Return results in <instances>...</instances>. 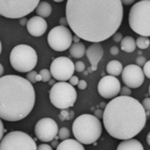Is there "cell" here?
Masks as SVG:
<instances>
[{
    "label": "cell",
    "instance_id": "ba28073f",
    "mask_svg": "<svg viewBox=\"0 0 150 150\" xmlns=\"http://www.w3.org/2000/svg\"><path fill=\"white\" fill-rule=\"evenodd\" d=\"M39 0H0V15L8 19H21L33 12Z\"/></svg>",
    "mask_w": 150,
    "mask_h": 150
},
{
    "label": "cell",
    "instance_id": "e0dca14e",
    "mask_svg": "<svg viewBox=\"0 0 150 150\" xmlns=\"http://www.w3.org/2000/svg\"><path fill=\"white\" fill-rule=\"evenodd\" d=\"M117 150H144V148L139 141L135 139H130L122 141L119 144Z\"/></svg>",
    "mask_w": 150,
    "mask_h": 150
},
{
    "label": "cell",
    "instance_id": "b9f144b4",
    "mask_svg": "<svg viewBox=\"0 0 150 150\" xmlns=\"http://www.w3.org/2000/svg\"><path fill=\"white\" fill-rule=\"evenodd\" d=\"M121 2H122V4H126V5H129L131 4H134V0H123Z\"/></svg>",
    "mask_w": 150,
    "mask_h": 150
},
{
    "label": "cell",
    "instance_id": "83f0119b",
    "mask_svg": "<svg viewBox=\"0 0 150 150\" xmlns=\"http://www.w3.org/2000/svg\"><path fill=\"white\" fill-rule=\"evenodd\" d=\"M131 94H132V90L128 87L125 86V87L121 88V89H120V96H130Z\"/></svg>",
    "mask_w": 150,
    "mask_h": 150
},
{
    "label": "cell",
    "instance_id": "f35d334b",
    "mask_svg": "<svg viewBox=\"0 0 150 150\" xmlns=\"http://www.w3.org/2000/svg\"><path fill=\"white\" fill-rule=\"evenodd\" d=\"M4 124H3V122H2V120H1V118H0V142H1V141L3 140V138H4Z\"/></svg>",
    "mask_w": 150,
    "mask_h": 150
},
{
    "label": "cell",
    "instance_id": "836d02e7",
    "mask_svg": "<svg viewBox=\"0 0 150 150\" xmlns=\"http://www.w3.org/2000/svg\"><path fill=\"white\" fill-rule=\"evenodd\" d=\"M78 82H79V80H78V77H77V76L73 75V76L69 79V84H70L71 86H73V87L78 85Z\"/></svg>",
    "mask_w": 150,
    "mask_h": 150
},
{
    "label": "cell",
    "instance_id": "ffe728a7",
    "mask_svg": "<svg viewBox=\"0 0 150 150\" xmlns=\"http://www.w3.org/2000/svg\"><path fill=\"white\" fill-rule=\"evenodd\" d=\"M36 13L38 16L41 18H47L52 13V6L51 4L47 1H40V4L35 9Z\"/></svg>",
    "mask_w": 150,
    "mask_h": 150
},
{
    "label": "cell",
    "instance_id": "7a4b0ae2",
    "mask_svg": "<svg viewBox=\"0 0 150 150\" xmlns=\"http://www.w3.org/2000/svg\"><path fill=\"white\" fill-rule=\"evenodd\" d=\"M146 122L147 113L142 104L131 96H117L104 110V126L118 140L133 139L143 130Z\"/></svg>",
    "mask_w": 150,
    "mask_h": 150
},
{
    "label": "cell",
    "instance_id": "ab89813d",
    "mask_svg": "<svg viewBox=\"0 0 150 150\" xmlns=\"http://www.w3.org/2000/svg\"><path fill=\"white\" fill-rule=\"evenodd\" d=\"M59 22H60V26H62V27H66L67 25H69V24H68V20H67V18H66V17H62V18H61Z\"/></svg>",
    "mask_w": 150,
    "mask_h": 150
},
{
    "label": "cell",
    "instance_id": "e575fe53",
    "mask_svg": "<svg viewBox=\"0 0 150 150\" xmlns=\"http://www.w3.org/2000/svg\"><path fill=\"white\" fill-rule=\"evenodd\" d=\"M37 150H53V148L48 144H40L39 147H37Z\"/></svg>",
    "mask_w": 150,
    "mask_h": 150
},
{
    "label": "cell",
    "instance_id": "c3c4849f",
    "mask_svg": "<svg viewBox=\"0 0 150 150\" xmlns=\"http://www.w3.org/2000/svg\"><path fill=\"white\" fill-rule=\"evenodd\" d=\"M49 84H50V85L53 87V86L55 84V81H54V80H49Z\"/></svg>",
    "mask_w": 150,
    "mask_h": 150
},
{
    "label": "cell",
    "instance_id": "4dcf8cb0",
    "mask_svg": "<svg viewBox=\"0 0 150 150\" xmlns=\"http://www.w3.org/2000/svg\"><path fill=\"white\" fill-rule=\"evenodd\" d=\"M142 104L145 111H147L148 113H150V98H145Z\"/></svg>",
    "mask_w": 150,
    "mask_h": 150
},
{
    "label": "cell",
    "instance_id": "2e32d148",
    "mask_svg": "<svg viewBox=\"0 0 150 150\" xmlns=\"http://www.w3.org/2000/svg\"><path fill=\"white\" fill-rule=\"evenodd\" d=\"M88 60L91 65V71H97L98 65L104 56V49L100 43H92L86 49V53Z\"/></svg>",
    "mask_w": 150,
    "mask_h": 150
},
{
    "label": "cell",
    "instance_id": "f907efd6",
    "mask_svg": "<svg viewBox=\"0 0 150 150\" xmlns=\"http://www.w3.org/2000/svg\"><path fill=\"white\" fill-rule=\"evenodd\" d=\"M54 2H56V3H61V2H62V0H55Z\"/></svg>",
    "mask_w": 150,
    "mask_h": 150
},
{
    "label": "cell",
    "instance_id": "9c48e42d",
    "mask_svg": "<svg viewBox=\"0 0 150 150\" xmlns=\"http://www.w3.org/2000/svg\"><path fill=\"white\" fill-rule=\"evenodd\" d=\"M0 150H37V145L27 133L13 131L3 138L0 142Z\"/></svg>",
    "mask_w": 150,
    "mask_h": 150
},
{
    "label": "cell",
    "instance_id": "d6986e66",
    "mask_svg": "<svg viewBox=\"0 0 150 150\" xmlns=\"http://www.w3.org/2000/svg\"><path fill=\"white\" fill-rule=\"evenodd\" d=\"M122 71H123V65L118 60H112L106 65V72L111 76L117 77L122 73Z\"/></svg>",
    "mask_w": 150,
    "mask_h": 150
},
{
    "label": "cell",
    "instance_id": "bcb514c9",
    "mask_svg": "<svg viewBox=\"0 0 150 150\" xmlns=\"http://www.w3.org/2000/svg\"><path fill=\"white\" fill-rule=\"evenodd\" d=\"M4 66L2 65V64H0V78H1V77H2V75L4 74Z\"/></svg>",
    "mask_w": 150,
    "mask_h": 150
},
{
    "label": "cell",
    "instance_id": "5b68a950",
    "mask_svg": "<svg viewBox=\"0 0 150 150\" xmlns=\"http://www.w3.org/2000/svg\"><path fill=\"white\" fill-rule=\"evenodd\" d=\"M128 23L131 29L141 36H150V0L137 2L128 14Z\"/></svg>",
    "mask_w": 150,
    "mask_h": 150
},
{
    "label": "cell",
    "instance_id": "52a82bcc",
    "mask_svg": "<svg viewBox=\"0 0 150 150\" xmlns=\"http://www.w3.org/2000/svg\"><path fill=\"white\" fill-rule=\"evenodd\" d=\"M77 94L73 86L65 81L55 83L49 92L51 103L57 109L66 110L74 106Z\"/></svg>",
    "mask_w": 150,
    "mask_h": 150
},
{
    "label": "cell",
    "instance_id": "8992f818",
    "mask_svg": "<svg viewBox=\"0 0 150 150\" xmlns=\"http://www.w3.org/2000/svg\"><path fill=\"white\" fill-rule=\"evenodd\" d=\"M38 62V56L33 48L26 44L15 46L10 54V63L12 68L19 72L33 71Z\"/></svg>",
    "mask_w": 150,
    "mask_h": 150
},
{
    "label": "cell",
    "instance_id": "7bdbcfd3",
    "mask_svg": "<svg viewBox=\"0 0 150 150\" xmlns=\"http://www.w3.org/2000/svg\"><path fill=\"white\" fill-rule=\"evenodd\" d=\"M73 42H75V43H78V42H80V38L77 35L75 34L73 36Z\"/></svg>",
    "mask_w": 150,
    "mask_h": 150
},
{
    "label": "cell",
    "instance_id": "cb8c5ba5",
    "mask_svg": "<svg viewBox=\"0 0 150 150\" xmlns=\"http://www.w3.org/2000/svg\"><path fill=\"white\" fill-rule=\"evenodd\" d=\"M26 80L31 83V84H34L38 81H42V79L40 77V75L36 72L35 71H31L29 72H27L26 74Z\"/></svg>",
    "mask_w": 150,
    "mask_h": 150
},
{
    "label": "cell",
    "instance_id": "6da1fadb",
    "mask_svg": "<svg viewBox=\"0 0 150 150\" xmlns=\"http://www.w3.org/2000/svg\"><path fill=\"white\" fill-rule=\"evenodd\" d=\"M120 0H68L66 18L80 39L99 43L112 36L123 20Z\"/></svg>",
    "mask_w": 150,
    "mask_h": 150
},
{
    "label": "cell",
    "instance_id": "74e56055",
    "mask_svg": "<svg viewBox=\"0 0 150 150\" xmlns=\"http://www.w3.org/2000/svg\"><path fill=\"white\" fill-rule=\"evenodd\" d=\"M110 53L112 55V56H117L119 53H120V50L117 46H112L111 49H110Z\"/></svg>",
    "mask_w": 150,
    "mask_h": 150
},
{
    "label": "cell",
    "instance_id": "9a60e30c",
    "mask_svg": "<svg viewBox=\"0 0 150 150\" xmlns=\"http://www.w3.org/2000/svg\"><path fill=\"white\" fill-rule=\"evenodd\" d=\"M28 33L35 37H40L45 34L47 29V23L45 19L40 16H33L30 18L26 24Z\"/></svg>",
    "mask_w": 150,
    "mask_h": 150
},
{
    "label": "cell",
    "instance_id": "30bf717a",
    "mask_svg": "<svg viewBox=\"0 0 150 150\" xmlns=\"http://www.w3.org/2000/svg\"><path fill=\"white\" fill-rule=\"evenodd\" d=\"M73 36L70 30L62 26L53 27L47 34V42L55 51H64L72 45Z\"/></svg>",
    "mask_w": 150,
    "mask_h": 150
},
{
    "label": "cell",
    "instance_id": "f6af8a7d",
    "mask_svg": "<svg viewBox=\"0 0 150 150\" xmlns=\"http://www.w3.org/2000/svg\"><path fill=\"white\" fill-rule=\"evenodd\" d=\"M74 117V111H69V118H68V120H70L72 119Z\"/></svg>",
    "mask_w": 150,
    "mask_h": 150
},
{
    "label": "cell",
    "instance_id": "4fadbf2b",
    "mask_svg": "<svg viewBox=\"0 0 150 150\" xmlns=\"http://www.w3.org/2000/svg\"><path fill=\"white\" fill-rule=\"evenodd\" d=\"M122 80L129 88H140L145 80V75L142 67L136 65H128L123 68Z\"/></svg>",
    "mask_w": 150,
    "mask_h": 150
},
{
    "label": "cell",
    "instance_id": "681fc988",
    "mask_svg": "<svg viewBox=\"0 0 150 150\" xmlns=\"http://www.w3.org/2000/svg\"><path fill=\"white\" fill-rule=\"evenodd\" d=\"M2 52V43H1V41H0V54Z\"/></svg>",
    "mask_w": 150,
    "mask_h": 150
},
{
    "label": "cell",
    "instance_id": "d4e9b609",
    "mask_svg": "<svg viewBox=\"0 0 150 150\" xmlns=\"http://www.w3.org/2000/svg\"><path fill=\"white\" fill-rule=\"evenodd\" d=\"M69 136H70V132L68 128L62 127L61 129H59V132H58L59 139H61L62 141H66L69 138Z\"/></svg>",
    "mask_w": 150,
    "mask_h": 150
},
{
    "label": "cell",
    "instance_id": "277c9868",
    "mask_svg": "<svg viewBox=\"0 0 150 150\" xmlns=\"http://www.w3.org/2000/svg\"><path fill=\"white\" fill-rule=\"evenodd\" d=\"M72 132L78 142L90 145L100 138L102 125L100 120L94 115L83 114L75 119L72 125Z\"/></svg>",
    "mask_w": 150,
    "mask_h": 150
},
{
    "label": "cell",
    "instance_id": "3957f363",
    "mask_svg": "<svg viewBox=\"0 0 150 150\" xmlns=\"http://www.w3.org/2000/svg\"><path fill=\"white\" fill-rule=\"evenodd\" d=\"M35 104V91L26 79L18 75L0 78V118L17 122L26 118Z\"/></svg>",
    "mask_w": 150,
    "mask_h": 150
},
{
    "label": "cell",
    "instance_id": "ac0fdd59",
    "mask_svg": "<svg viewBox=\"0 0 150 150\" xmlns=\"http://www.w3.org/2000/svg\"><path fill=\"white\" fill-rule=\"evenodd\" d=\"M56 150H85L83 144L78 142L76 140L68 139L66 141H62L59 143Z\"/></svg>",
    "mask_w": 150,
    "mask_h": 150
},
{
    "label": "cell",
    "instance_id": "1f68e13d",
    "mask_svg": "<svg viewBox=\"0 0 150 150\" xmlns=\"http://www.w3.org/2000/svg\"><path fill=\"white\" fill-rule=\"evenodd\" d=\"M69 111H67V110H62L61 112H60V119L61 120H68V118H69Z\"/></svg>",
    "mask_w": 150,
    "mask_h": 150
},
{
    "label": "cell",
    "instance_id": "603a6c76",
    "mask_svg": "<svg viewBox=\"0 0 150 150\" xmlns=\"http://www.w3.org/2000/svg\"><path fill=\"white\" fill-rule=\"evenodd\" d=\"M136 46L141 50H146L150 46V39L145 36H139L136 39Z\"/></svg>",
    "mask_w": 150,
    "mask_h": 150
},
{
    "label": "cell",
    "instance_id": "7dc6e473",
    "mask_svg": "<svg viewBox=\"0 0 150 150\" xmlns=\"http://www.w3.org/2000/svg\"><path fill=\"white\" fill-rule=\"evenodd\" d=\"M147 142H148V144L150 146V132L148 133V135H147Z\"/></svg>",
    "mask_w": 150,
    "mask_h": 150
},
{
    "label": "cell",
    "instance_id": "44dd1931",
    "mask_svg": "<svg viewBox=\"0 0 150 150\" xmlns=\"http://www.w3.org/2000/svg\"><path fill=\"white\" fill-rule=\"evenodd\" d=\"M120 46L123 51L131 53L134 52L136 49V41L133 36H126L122 39Z\"/></svg>",
    "mask_w": 150,
    "mask_h": 150
},
{
    "label": "cell",
    "instance_id": "60d3db41",
    "mask_svg": "<svg viewBox=\"0 0 150 150\" xmlns=\"http://www.w3.org/2000/svg\"><path fill=\"white\" fill-rule=\"evenodd\" d=\"M27 19H26V18H21V19H19V24L20 25H22V26H26V24H27Z\"/></svg>",
    "mask_w": 150,
    "mask_h": 150
},
{
    "label": "cell",
    "instance_id": "d6a6232c",
    "mask_svg": "<svg viewBox=\"0 0 150 150\" xmlns=\"http://www.w3.org/2000/svg\"><path fill=\"white\" fill-rule=\"evenodd\" d=\"M112 39L115 42H121L122 39H123V36H122V34L121 33H115L113 35H112Z\"/></svg>",
    "mask_w": 150,
    "mask_h": 150
},
{
    "label": "cell",
    "instance_id": "d590c367",
    "mask_svg": "<svg viewBox=\"0 0 150 150\" xmlns=\"http://www.w3.org/2000/svg\"><path fill=\"white\" fill-rule=\"evenodd\" d=\"M78 88L79 89H81V90H84L86 88H87V82L85 81V80H79V82H78Z\"/></svg>",
    "mask_w": 150,
    "mask_h": 150
},
{
    "label": "cell",
    "instance_id": "7c38bea8",
    "mask_svg": "<svg viewBox=\"0 0 150 150\" xmlns=\"http://www.w3.org/2000/svg\"><path fill=\"white\" fill-rule=\"evenodd\" d=\"M58 126L56 122L50 118L40 119L34 127V133L38 140L42 142H50L58 135Z\"/></svg>",
    "mask_w": 150,
    "mask_h": 150
},
{
    "label": "cell",
    "instance_id": "8fae6325",
    "mask_svg": "<svg viewBox=\"0 0 150 150\" xmlns=\"http://www.w3.org/2000/svg\"><path fill=\"white\" fill-rule=\"evenodd\" d=\"M75 72V64L69 57H59L53 60L50 65L51 76L56 80L66 81L73 76Z\"/></svg>",
    "mask_w": 150,
    "mask_h": 150
},
{
    "label": "cell",
    "instance_id": "816d5d0a",
    "mask_svg": "<svg viewBox=\"0 0 150 150\" xmlns=\"http://www.w3.org/2000/svg\"><path fill=\"white\" fill-rule=\"evenodd\" d=\"M149 95H150V85H149Z\"/></svg>",
    "mask_w": 150,
    "mask_h": 150
},
{
    "label": "cell",
    "instance_id": "8d00e7d4",
    "mask_svg": "<svg viewBox=\"0 0 150 150\" xmlns=\"http://www.w3.org/2000/svg\"><path fill=\"white\" fill-rule=\"evenodd\" d=\"M94 116H95L97 118H98V119L103 118V116H104V111H103V110H97V111H95V112H94Z\"/></svg>",
    "mask_w": 150,
    "mask_h": 150
},
{
    "label": "cell",
    "instance_id": "5bb4252c",
    "mask_svg": "<svg viewBox=\"0 0 150 150\" xmlns=\"http://www.w3.org/2000/svg\"><path fill=\"white\" fill-rule=\"evenodd\" d=\"M121 86L120 80L114 76L103 77L98 85V91L99 95L105 99H113L120 93Z\"/></svg>",
    "mask_w": 150,
    "mask_h": 150
},
{
    "label": "cell",
    "instance_id": "484cf974",
    "mask_svg": "<svg viewBox=\"0 0 150 150\" xmlns=\"http://www.w3.org/2000/svg\"><path fill=\"white\" fill-rule=\"evenodd\" d=\"M39 74L40 75L43 82H47V81H49L51 80V73H50V71H48L47 69L40 70Z\"/></svg>",
    "mask_w": 150,
    "mask_h": 150
},
{
    "label": "cell",
    "instance_id": "f546056e",
    "mask_svg": "<svg viewBox=\"0 0 150 150\" xmlns=\"http://www.w3.org/2000/svg\"><path fill=\"white\" fill-rule=\"evenodd\" d=\"M135 61H136V65H138V66H144L145 65V64L147 63V61H146V58H145V57H143V56H139L136 59H135Z\"/></svg>",
    "mask_w": 150,
    "mask_h": 150
},
{
    "label": "cell",
    "instance_id": "4316f807",
    "mask_svg": "<svg viewBox=\"0 0 150 150\" xmlns=\"http://www.w3.org/2000/svg\"><path fill=\"white\" fill-rule=\"evenodd\" d=\"M85 70V65L83 61H77L75 64V71L78 72H82Z\"/></svg>",
    "mask_w": 150,
    "mask_h": 150
},
{
    "label": "cell",
    "instance_id": "f1b7e54d",
    "mask_svg": "<svg viewBox=\"0 0 150 150\" xmlns=\"http://www.w3.org/2000/svg\"><path fill=\"white\" fill-rule=\"evenodd\" d=\"M143 72L147 78L150 79V60L147 61V63L143 66Z\"/></svg>",
    "mask_w": 150,
    "mask_h": 150
},
{
    "label": "cell",
    "instance_id": "7402d4cb",
    "mask_svg": "<svg viewBox=\"0 0 150 150\" xmlns=\"http://www.w3.org/2000/svg\"><path fill=\"white\" fill-rule=\"evenodd\" d=\"M86 53L85 45L83 42L73 43L69 48V54L75 58H81Z\"/></svg>",
    "mask_w": 150,
    "mask_h": 150
},
{
    "label": "cell",
    "instance_id": "ee69618b",
    "mask_svg": "<svg viewBox=\"0 0 150 150\" xmlns=\"http://www.w3.org/2000/svg\"><path fill=\"white\" fill-rule=\"evenodd\" d=\"M58 145H59V143H58V141H57V140H55V141H52V148H57L58 147Z\"/></svg>",
    "mask_w": 150,
    "mask_h": 150
}]
</instances>
